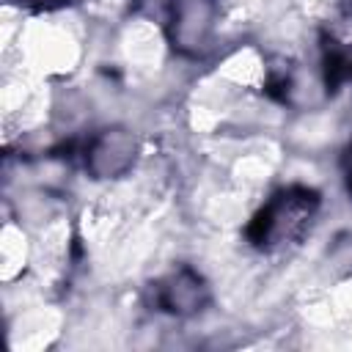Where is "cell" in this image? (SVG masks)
Segmentation results:
<instances>
[{"label": "cell", "mask_w": 352, "mask_h": 352, "mask_svg": "<svg viewBox=\"0 0 352 352\" xmlns=\"http://www.w3.org/2000/svg\"><path fill=\"white\" fill-rule=\"evenodd\" d=\"M154 300L173 316H192L209 302V286L195 270L179 267L154 286Z\"/></svg>", "instance_id": "obj_3"}, {"label": "cell", "mask_w": 352, "mask_h": 352, "mask_svg": "<svg viewBox=\"0 0 352 352\" xmlns=\"http://www.w3.org/2000/svg\"><path fill=\"white\" fill-rule=\"evenodd\" d=\"M212 25V0H176L173 41L179 47H201Z\"/></svg>", "instance_id": "obj_4"}, {"label": "cell", "mask_w": 352, "mask_h": 352, "mask_svg": "<svg viewBox=\"0 0 352 352\" xmlns=\"http://www.w3.org/2000/svg\"><path fill=\"white\" fill-rule=\"evenodd\" d=\"M344 179H346V187L352 190V146L344 154Z\"/></svg>", "instance_id": "obj_5"}, {"label": "cell", "mask_w": 352, "mask_h": 352, "mask_svg": "<svg viewBox=\"0 0 352 352\" xmlns=\"http://www.w3.org/2000/svg\"><path fill=\"white\" fill-rule=\"evenodd\" d=\"M135 154H138V140L132 132L121 126L102 129L96 138H91L85 148V168L96 179H116L132 168Z\"/></svg>", "instance_id": "obj_2"}, {"label": "cell", "mask_w": 352, "mask_h": 352, "mask_svg": "<svg viewBox=\"0 0 352 352\" xmlns=\"http://www.w3.org/2000/svg\"><path fill=\"white\" fill-rule=\"evenodd\" d=\"M316 204H319V195L308 187H289V190L278 192L253 217V223L248 228L250 242L264 250L294 242L308 228V223L316 212Z\"/></svg>", "instance_id": "obj_1"}]
</instances>
